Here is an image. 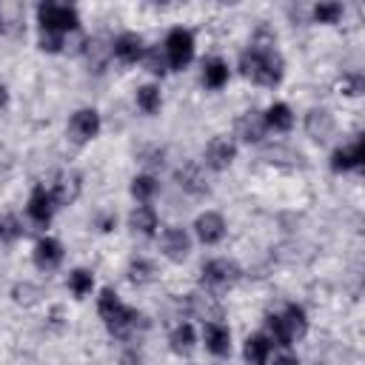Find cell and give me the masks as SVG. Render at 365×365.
I'll return each instance as SVG.
<instances>
[{"label":"cell","mask_w":365,"mask_h":365,"mask_svg":"<svg viewBox=\"0 0 365 365\" xmlns=\"http://www.w3.org/2000/svg\"><path fill=\"white\" fill-rule=\"evenodd\" d=\"M191 245H194V240H191L188 228H182V225H168V228L160 231V254H163L168 262H182V259H188Z\"/></svg>","instance_id":"cell-8"},{"label":"cell","mask_w":365,"mask_h":365,"mask_svg":"<svg viewBox=\"0 0 365 365\" xmlns=\"http://www.w3.org/2000/svg\"><path fill=\"white\" fill-rule=\"evenodd\" d=\"M194 237L202 242V245H217V242H222L225 240V231H228V225H225V217L220 214V211H202V214H197V220H194Z\"/></svg>","instance_id":"cell-13"},{"label":"cell","mask_w":365,"mask_h":365,"mask_svg":"<svg viewBox=\"0 0 365 365\" xmlns=\"http://www.w3.org/2000/svg\"><path fill=\"white\" fill-rule=\"evenodd\" d=\"M265 134H268V128H265V123H262V111H245V114L237 120V125H234V137H237L240 143H248V145L262 143Z\"/></svg>","instance_id":"cell-18"},{"label":"cell","mask_w":365,"mask_h":365,"mask_svg":"<svg viewBox=\"0 0 365 365\" xmlns=\"http://www.w3.org/2000/svg\"><path fill=\"white\" fill-rule=\"evenodd\" d=\"M240 74L245 80H251L254 86H262V88H274L282 83V74H285V63L277 51V37L274 40H254L242 54H240Z\"/></svg>","instance_id":"cell-1"},{"label":"cell","mask_w":365,"mask_h":365,"mask_svg":"<svg viewBox=\"0 0 365 365\" xmlns=\"http://www.w3.org/2000/svg\"><path fill=\"white\" fill-rule=\"evenodd\" d=\"M302 128L314 143H328L334 137V131H336V120H334V114L328 108H311L305 114V120H302Z\"/></svg>","instance_id":"cell-15"},{"label":"cell","mask_w":365,"mask_h":365,"mask_svg":"<svg viewBox=\"0 0 365 365\" xmlns=\"http://www.w3.org/2000/svg\"><path fill=\"white\" fill-rule=\"evenodd\" d=\"M168 345L177 356H191V351L197 348V331L191 322H177L168 334Z\"/></svg>","instance_id":"cell-23"},{"label":"cell","mask_w":365,"mask_h":365,"mask_svg":"<svg viewBox=\"0 0 365 365\" xmlns=\"http://www.w3.org/2000/svg\"><path fill=\"white\" fill-rule=\"evenodd\" d=\"M143 51H145V43L137 31H123L111 40V54L123 63V66H137L143 60Z\"/></svg>","instance_id":"cell-14"},{"label":"cell","mask_w":365,"mask_h":365,"mask_svg":"<svg viewBox=\"0 0 365 365\" xmlns=\"http://www.w3.org/2000/svg\"><path fill=\"white\" fill-rule=\"evenodd\" d=\"M140 66H143L148 74H154V77H165V74L171 71V68H168V60H165V51H163L160 46H145Z\"/></svg>","instance_id":"cell-28"},{"label":"cell","mask_w":365,"mask_h":365,"mask_svg":"<svg viewBox=\"0 0 365 365\" xmlns=\"http://www.w3.org/2000/svg\"><path fill=\"white\" fill-rule=\"evenodd\" d=\"M11 297H14V302H17V305H31V302H37L40 288H37V285H31V282H17V285L11 288Z\"/></svg>","instance_id":"cell-34"},{"label":"cell","mask_w":365,"mask_h":365,"mask_svg":"<svg viewBox=\"0 0 365 365\" xmlns=\"http://www.w3.org/2000/svg\"><path fill=\"white\" fill-rule=\"evenodd\" d=\"M134 100H137V108L143 114H148V117L160 114V108H163V94H160V86H154V83L140 86L137 94H134Z\"/></svg>","instance_id":"cell-27"},{"label":"cell","mask_w":365,"mask_h":365,"mask_svg":"<svg viewBox=\"0 0 365 365\" xmlns=\"http://www.w3.org/2000/svg\"><path fill=\"white\" fill-rule=\"evenodd\" d=\"M128 228L137 237H157L160 234V214L154 205H134L128 214Z\"/></svg>","instance_id":"cell-19"},{"label":"cell","mask_w":365,"mask_h":365,"mask_svg":"<svg viewBox=\"0 0 365 365\" xmlns=\"http://www.w3.org/2000/svg\"><path fill=\"white\" fill-rule=\"evenodd\" d=\"M336 91L345 94V97H359V94L365 91V80H362V74H356V71L342 74V80L336 83Z\"/></svg>","instance_id":"cell-32"},{"label":"cell","mask_w":365,"mask_h":365,"mask_svg":"<svg viewBox=\"0 0 365 365\" xmlns=\"http://www.w3.org/2000/svg\"><path fill=\"white\" fill-rule=\"evenodd\" d=\"M37 23H40V31H51V34H63V37L80 31V14L68 3H40Z\"/></svg>","instance_id":"cell-4"},{"label":"cell","mask_w":365,"mask_h":365,"mask_svg":"<svg viewBox=\"0 0 365 365\" xmlns=\"http://www.w3.org/2000/svg\"><path fill=\"white\" fill-rule=\"evenodd\" d=\"M177 182L182 191L188 194H205L208 191V182H205V171L200 163H185L182 168H177Z\"/></svg>","instance_id":"cell-24"},{"label":"cell","mask_w":365,"mask_h":365,"mask_svg":"<svg viewBox=\"0 0 365 365\" xmlns=\"http://www.w3.org/2000/svg\"><path fill=\"white\" fill-rule=\"evenodd\" d=\"M94 225H97L103 234H108V231L117 228V217H114V214H100V217L94 220Z\"/></svg>","instance_id":"cell-36"},{"label":"cell","mask_w":365,"mask_h":365,"mask_svg":"<svg viewBox=\"0 0 365 365\" xmlns=\"http://www.w3.org/2000/svg\"><path fill=\"white\" fill-rule=\"evenodd\" d=\"M265 334L277 348H291L308 334V314L302 305L288 302L282 311L265 317Z\"/></svg>","instance_id":"cell-3"},{"label":"cell","mask_w":365,"mask_h":365,"mask_svg":"<svg viewBox=\"0 0 365 365\" xmlns=\"http://www.w3.org/2000/svg\"><path fill=\"white\" fill-rule=\"evenodd\" d=\"M274 354V342L268 339L265 331H257V334H248L245 342H242V359L245 365H268V356Z\"/></svg>","instance_id":"cell-20"},{"label":"cell","mask_w":365,"mask_h":365,"mask_svg":"<svg viewBox=\"0 0 365 365\" xmlns=\"http://www.w3.org/2000/svg\"><path fill=\"white\" fill-rule=\"evenodd\" d=\"M205 165L211 171H225L234 165L237 160V140L234 137H225V134H217L208 145H205V154H202Z\"/></svg>","instance_id":"cell-10"},{"label":"cell","mask_w":365,"mask_h":365,"mask_svg":"<svg viewBox=\"0 0 365 365\" xmlns=\"http://www.w3.org/2000/svg\"><path fill=\"white\" fill-rule=\"evenodd\" d=\"M262 123H265V128H268V131L288 134V131L294 128L297 117H294V111H291V106H288V103H271V106L262 111Z\"/></svg>","instance_id":"cell-21"},{"label":"cell","mask_w":365,"mask_h":365,"mask_svg":"<svg viewBox=\"0 0 365 365\" xmlns=\"http://www.w3.org/2000/svg\"><path fill=\"white\" fill-rule=\"evenodd\" d=\"M63 257H66V248H63V242L54 240V237H40V240L34 242V248H31V262H34V268L43 271V274L57 271V268L63 265Z\"/></svg>","instance_id":"cell-9"},{"label":"cell","mask_w":365,"mask_h":365,"mask_svg":"<svg viewBox=\"0 0 365 365\" xmlns=\"http://www.w3.org/2000/svg\"><path fill=\"white\" fill-rule=\"evenodd\" d=\"M80 188H83L80 177H77L74 171H63V174H57V177H54V182L48 185V194H51L54 205H57V208H63V205L77 202Z\"/></svg>","instance_id":"cell-17"},{"label":"cell","mask_w":365,"mask_h":365,"mask_svg":"<svg viewBox=\"0 0 365 365\" xmlns=\"http://www.w3.org/2000/svg\"><path fill=\"white\" fill-rule=\"evenodd\" d=\"M54 211H57V205H54V200H51V194H48V185H34L31 194H29V200H26V217H29L34 225L46 228V225L51 222Z\"/></svg>","instance_id":"cell-12"},{"label":"cell","mask_w":365,"mask_h":365,"mask_svg":"<svg viewBox=\"0 0 365 365\" xmlns=\"http://www.w3.org/2000/svg\"><path fill=\"white\" fill-rule=\"evenodd\" d=\"M100 128H103L100 111H97V108H88V106H86V108H77V111L68 117V125H66L71 143H77V145L91 143V140L100 134Z\"/></svg>","instance_id":"cell-7"},{"label":"cell","mask_w":365,"mask_h":365,"mask_svg":"<svg viewBox=\"0 0 365 365\" xmlns=\"http://www.w3.org/2000/svg\"><path fill=\"white\" fill-rule=\"evenodd\" d=\"M97 314H100L103 325L108 328V334H111V336H120V339L131 336L134 328H137L140 319H143L140 311L131 308V305H125L114 288H103V291H100V297H97Z\"/></svg>","instance_id":"cell-2"},{"label":"cell","mask_w":365,"mask_h":365,"mask_svg":"<svg viewBox=\"0 0 365 365\" xmlns=\"http://www.w3.org/2000/svg\"><path fill=\"white\" fill-rule=\"evenodd\" d=\"M202 345L211 356H228L231 354V328L222 319L202 322Z\"/></svg>","instance_id":"cell-16"},{"label":"cell","mask_w":365,"mask_h":365,"mask_svg":"<svg viewBox=\"0 0 365 365\" xmlns=\"http://www.w3.org/2000/svg\"><path fill=\"white\" fill-rule=\"evenodd\" d=\"M228 80H231V66H228V60H222V57H208V60H202V86H205V88L220 91V88H225Z\"/></svg>","instance_id":"cell-22"},{"label":"cell","mask_w":365,"mask_h":365,"mask_svg":"<svg viewBox=\"0 0 365 365\" xmlns=\"http://www.w3.org/2000/svg\"><path fill=\"white\" fill-rule=\"evenodd\" d=\"M125 277L131 285H148L157 279V265L148 259V257H131L128 268H125Z\"/></svg>","instance_id":"cell-26"},{"label":"cell","mask_w":365,"mask_h":365,"mask_svg":"<svg viewBox=\"0 0 365 365\" xmlns=\"http://www.w3.org/2000/svg\"><path fill=\"white\" fill-rule=\"evenodd\" d=\"M23 234H26V228L14 214H0V248L14 245Z\"/></svg>","instance_id":"cell-30"},{"label":"cell","mask_w":365,"mask_h":365,"mask_svg":"<svg viewBox=\"0 0 365 365\" xmlns=\"http://www.w3.org/2000/svg\"><path fill=\"white\" fill-rule=\"evenodd\" d=\"M342 14H345V9H342V3H317L314 6V11H311V17H314V23H325V26H331V23H339L342 20Z\"/></svg>","instance_id":"cell-31"},{"label":"cell","mask_w":365,"mask_h":365,"mask_svg":"<svg viewBox=\"0 0 365 365\" xmlns=\"http://www.w3.org/2000/svg\"><path fill=\"white\" fill-rule=\"evenodd\" d=\"M66 285H68V291H71L77 299H83V297H88V294L94 291V274H91L88 268H71Z\"/></svg>","instance_id":"cell-29"},{"label":"cell","mask_w":365,"mask_h":365,"mask_svg":"<svg viewBox=\"0 0 365 365\" xmlns=\"http://www.w3.org/2000/svg\"><path fill=\"white\" fill-rule=\"evenodd\" d=\"M128 191H131V197L137 200V205H151V200L160 194V180H157L154 174H148V171L134 174Z\"/></svg>","instance_id":"cell-25"},{"label":"cell","mask_w":365,"mask_h":365,"mask_svg":"<svg viewBox=\"0 0 365 365\" xmlns=\"http://www.w3.org/2000/svg\"><path fill=\"white\" fill-rule=\"evenodd\" d=\"M268 365H299V356L291 348H279L268 356Z\"/></svg>","instance_id":"cell-35"},{"label":"cell","mask_w":365,"mask_h":365,"mask_svg":"<svg viewBox=\"0 0 365 365\" xmlns=\"http://www.w3.org/2000/svg\"><path fill=\"white\" fill-rule=\"evenodd\" d=\"M37 46H40L43 51H48V54H60V51H66L68 37H63V34H51V31H40Z\"/></svg>","instance_id":"cell-33"},{"label":"cell","mask_w":365,"mask_h":365,"mask_svg":"<svg viewBox=\"0 0 365 365\" xmlns=\"http://www.w3.org/2000/svg\"><path fill=\"white\" fill-rule=\"evenodd\" d=\"M163 51H165V60H168V68L171 71H182L191 60H194V51H197V40H194V31L191 29H171L163 40Z\"/></svg>","instance_id":"cell-5"},{"label":"cell","mask_w":365,"mask_h":365,"mask_svg":"<svg viewBox=\"0 0 365 365\" xmlns=\"http://www.w3.org/2000/svg\"><path fill=\"white\" fill-rule=\"evenodd\" d=\"M240 265L234 262V259H228V257H214V259H208L202 268H200V282H202V288L208 291V294H220V291H225V288H231L237 279H240Z\"/></svg>","instance_id":"cell-6"},{"label":"cell","mask_w":365,"mask_h":365,"mask_svg":"<svg viewBox=\"0 0 365 365\" xmlns=\"http://www.w3.org/2000/svg\"><path fill=\"white\" fill-rule=\"evenodd\" d=\"M9 106V88H6V83H0V108H6Z\"/></svg>","instance_id":"cell-37"},{"label":"cell","mask_w":365,"mask_h":365,"mask_svg":"<svg viewBox=\"0 0 365 365\" xmlns=\"http://www.w3.org/2000/svg\"><path fill=\"white\" fill-rule=\"evenodd\" d=\"M365 165V140L356 137L339 148H334L331 154V171L334 174H345V171H359Z\"/></svg>","instance_id":"cell-11"}]
</instances>
